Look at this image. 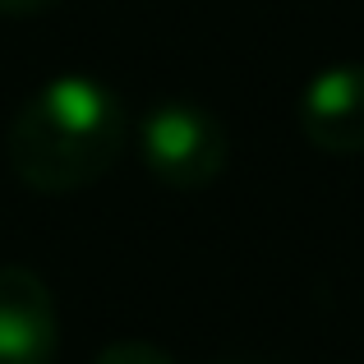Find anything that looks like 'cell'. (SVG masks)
I'll return each instance as SVG.
<instances>
[{
    "label": "cell",
    "instance_id": "cell-6",
    "mask_svg": "<svg viewBox=\"0 0 364 364\" xmlns=\"http://www.w3.org/2000/svg\"><path fill=\"white\" fill-rule=\"evenodd\" d=\"M60 0H0V14L5 18H37V14H51Z\"/></svg>",
    "mask_w": 364,
    "mask_h": 364
},
{
    "label": "cell",
    "instance_id": "cell-1",
    "mask_svg": "<svg viewBox=\"0 0 364 364\" xmlns=\"http://www.w3.org/2000/svg\"><path fill=\"white\" fill-rule=\"evenodd\" d=\"M129 143V116L116 88L92 74L42 83L9 120V171L33 194H79L116 171Z\"/></svg>",
    "mask_w": 364,
    "mask_h": 364
},
{
    "label": "cell",
    "instance_id": "cell-3",
    "mask_svg": "<svg viewBox=\"0 0 364 364\" xmlns=\"http://www.w3.org/2000/svg\"><path fill=\"white\" fill-rule=\"evenodd\" d=\"M295 120L309 148L328 157H360L364 152V65L341 60L318 70L295 102Z\"/></svg>",
    "mask_w": 364,
    "mask_h": 364
},
{
    "label": "cell",
    "instance_id": "cell-2",
    "mask_svg": "<svg viewBox=\"0 0 364 364\" xmlns=\"http://www.w3.org/2000/svg\"><path fill=\"white\" fill-rule=\"evenodd\" d=\"M139 157L148 166V176L166 189H208L222 180L231 143H226V124L189 97H161L143 111L139 120Z\"/></svg>",
    "mask_w": 364,
    "mask_h": 364
},
{
    "label": "cell",
    "instance_id": "cell-4",
    "mask_svg": "<svg viewBox=\"0 0 364 364\" xmlns=\"http://www.w3.org/2000/svg\"><path fill=\"white\" fill-rule=\"evenodd\" d=\"M60 360V309L33 267H0V364Z\"/></svg>",
    "mask_w": 364,
    "mask_h": 364
},
{
    "label": "cell",
    "instance_id": "cell-5",
    "mask_svg": "<svg viewBox=\"0 0 364 364\" xmlns=\"http://www.w3.org/2000/svg\"><path fill=\"white\" fill-rule=\"evenodd\" d=\"M92 364H180L171 350L152 346V341H111V346L97 350Z\"/></svg>",
    "mask_w": 364,
    "mask_h": 364
},
{
    "label": "cell",
    "instance_id": "cell-7",
    "mask_svg": "<svg viewBox=\"0 0 364 364\" xmlns=\"http://www.w3.org/2000/svg\"><path fill=\"white\" fill-rule=\"evenodd\" d=\"M217 364H272V360H254V355H231V360H217Z\"/></svg>",
    "mask_w": 364,
    "mask_h": 364
}]
</instances>
